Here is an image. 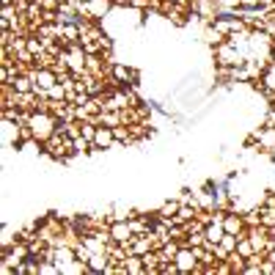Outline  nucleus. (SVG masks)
Returning a JSON list of instances; mask_svg holds the SVG:
<instances>
[{
  "label": "nucleus",
  "instance_id": "1",
  "mask_svg": "<svg viewBox=\"0 0 275 275\" xmlns=\"http://www.w3.org/2000/svg\"><path fill=\"white\" fill-rule=\"evenodd\" d=\"M31 129H33V138H36L39 143H44V141H50L52 135L58 132V118L50 113L47 108H39V110H33L31 113Z\"/></svg>",
  "mask_w": 275,
  "mask_h": 275
},
{
  "label": "nucleus",
  "instance_id": "2",
  "mask_svg": "<svg viewBox=\"0 0 275 275\" xmlns=\"http://www.w3.org/2000/svg\"><path fill=\"white\" fill-rule=\"evenodd\" d=\"M176 267L182 270V275H187V273H196V267H198V253H196V248H190V245H182L179 248V253H176Z\"/></svg>",
  "mask_w": 275,
  "mask_h": 275
},
{
  "label": "nucleus",
  "instance_id": "3",
  "mask_svg": "<svg viewBox=\"0 0 275 275\" xmlns=\"http://www.w3.org/2000/svg\"><path fill=\"white\" fill-rule=\"evenodd\" d=\"M223 229H226V234H237V237L248 234V229H245V218H242V215H234V212H226Z\"/></svg>",
  "mask_w": 275,
  "mask_h": 275
},
{
  "label": "nucleus",
  "instance_id": "4",
  "mask_svg": "<svg viewBox=\"0 0 275 275\" xmlns=\"http://www.w3.org/2000/svg\"><path fill=\"white\" fill-rule=\"evenodd\" d=\"M94 146L96 149H113L116 146L113 127H105V124H99V129H96V138H94Z\"/></svg>",
  "mask_w": 275,
  "mask_h": 275
},
{
  "label": "nucleus",
  "instance_id": "5",
  "mask_svg": "<svg viewBox=\"0 0 275 275\" xmlns=\"http://www.w3.org/2000/svg\"><path fill=\"white\" fill-rule=\"evenodd\" d=\"M118 273H127V275H146V262H143V256H127V262L118 267Z\"/></svg>",
  "mask_w": 275,
  "mask_h": 275
},
{
  "label": "nucleus",
  "instance_id": "6",
  "mask_svg": "<svg viewBox=\"0 0 275 275\" xmlns=\"http://www.w3.org/2000/svg\"><path fill=\"white\" fill-rule=\"evenodd\" d=\"M256 138H259V146L275 152V127H273V124H264V127L256 132Z\"/></svg>",
  "mask_w": 275,
  "mask_h": 275
},
{
  "label": "nucleus",
  "instance_id": "7",
  "mask_svg": "<svg viewBox=\"0 0 275 275\" xmlns=\"http://www.w3.org/2000/svg\"><path fill=\"white\" fill-rule=\"evenodd\" d=\"M179 206H182V204H179V198H176V201H165V204H162L160 209H157V215L168 220V218H173V215L179 212Z\"/></svg>",
  "mask_w": 275,
  "mask_h": 275
},
{
  "label": "nucleus",
  "instance_id": "8",
  "mask_svg": "<svg viewBox=\"0 0 275 275\" xmlns=\"http://www.w3.org/2000/svg\"><path fill=\"white\" fill-rule=\"evenodd\" d=\"M237 242H239L237 234H223V239H220L218 245L226 250V253H234V250H237Z\"/></svg>",
  "mask_w": 275,
  "mask_h": 275
}]
</instances>
